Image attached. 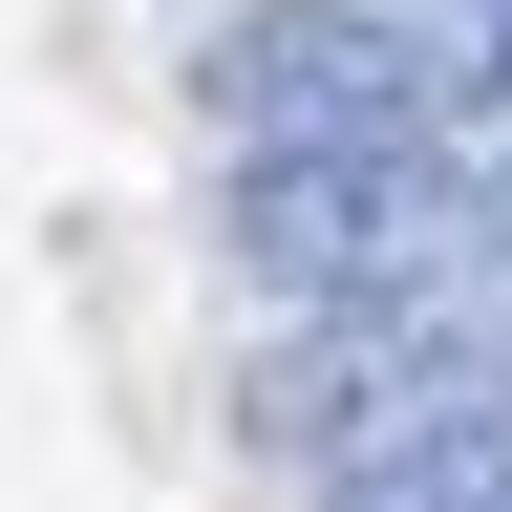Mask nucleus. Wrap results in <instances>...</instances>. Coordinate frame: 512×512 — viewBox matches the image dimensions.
<instances>
[{
	"label": "nucleus",
	"instance_id": "f257e3e1",
	"mask_svg": "<svg viewBox=\"0 0 512 512\" xmlns=\"http://www.w3.org/2000/svg\"><path fill=\"white\" fill-rule=\"evenodd\" d=\"M214 128L235 150H384V128H427V64L384 43V0H235L214 22Z\"/></svg>",
	"mask_w": 512,
	"mask_h": 512
},
{
	"label": "nucleus",
	"instance_id": "f03ea898",
	"mask_svg": "<svg viewBox=\"0 0 512 512\" xmlns=\"http://www.w3.org/2000/svg\"><path fill=\"white\" fill-rule=\"evenodd\" d=\"M320 512H512V384H448V406H406L384 448H342Z\"/></svg>",
	"mask_w": 512,
	"mask_h": 512
}]
</instances>
